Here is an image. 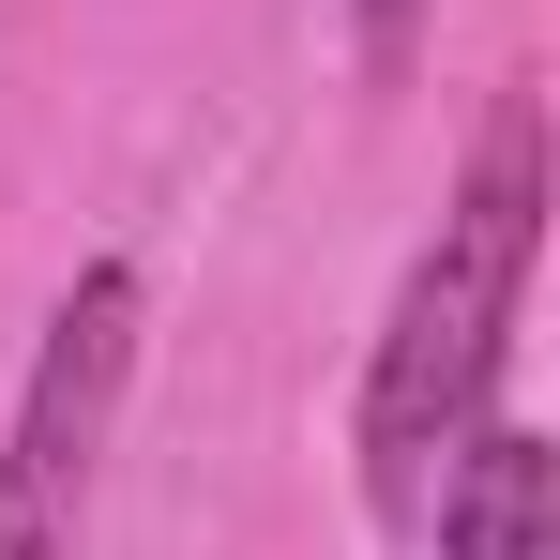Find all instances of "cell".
Listing matches in <instances>:
<instances>
[{
	"instance_id": "3",
	"label": "cell",
	"mask_w": 560,
	"mask_h": 560,
	"mask_svg": "<svg viewBox=\"0 0 560 560\" xmlns=\"http://www.w3.org/2000/svg\"><path fill=\"white\" fill-rule=\"evenodd\" d=\"M424 515H440V560H560V440H530V424L485 409L440 455Z\"/></svg>"
},
{
	"instance_id": "1",
	"label": "cell",
	"mask_w": 560,
	"mask_h": 560,
	"mask_svg": "<svg viewBox=\"0 0 560 560\" xmlns=\"http://www.w3.org/2000/svg\"><path fill=\"white\" fill-rule=\"evenodd\" d=\"M530 258H546V106L500 92V121H485V152H469L455 212H440V243L394 273V318H378V349H364V409H349L364 500L394 515V530L424 515L440 455L485 424V394H500V364H515Z\"/></svg>"
},
{
	"instance_id": "4",
	"label": "cell",
	"mask_w": 560,
	"mask_h": 560,
	"mask_svg": "<svg viewBox=\"0 0 560 560\" xmlns=\"http://www.w3.org/2000/svg\"><path fill=\"white\" fill-rule=\"evenodd\" d=\"M349 15H364V61H378V77H409V46H424L440 0H349Z\"/></svg>"
},
{
	"instance_id": "2",
	"label": "cell",
	"mask_w": 560,
	"mask_h": 560,
	"mask_svg": "<svg viewBox=\"0 0 560 560\" xmlns=\"http://www.w3.org/2000/svg\"><path fill=\"white\" fill-rule=\"evenodd\" d=\"M137 334H152L137 258H92V273L46 303V349L15 378V440H0V560H77L92 469L121 440V394H137Z\"/></svg>"
}]
</instances>
